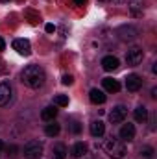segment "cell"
Returning <instances> with one entry per match:
<instances>
[{
  "label": "cell",
  "mask_w": 157,
  "mask_h": 159,
  "mask_svg": "<svg viewBox=\"0 0 157 159\" xmlns=\"http://www.w3.org/2000/svg\"><path fill=\"white\" fill-rule=\"evenodd\" d=\"M133 115H135V120L137 122H146V119H148V109L144 106H139Z\"/></svg>",
  "instance_id": "obj_20"
},
{
  "label": "cell",
  "mask_w": 157,
  "mask_h": 159,
  "mask_svg": "<svg viewBox=\"0 0 157 159\" xmlns=\"http://www.w3.org/2000/svg\"><path fill=\"white\" fill-rule=\"evenodd\" d=\"M59 129H61V126L57 124V122H50V124H46V128H44V133L48 135V137H56V135H59Z\"/></svg>",
  "instance_id": "obj_18"
},
{
  "label": "cell",
  "mask_w": 157,
  "mask_h": 159,
  "mask_svg": "<svg viewBox=\"0 0 157 159\" xmlns=\"http://www.w3.org/2000/svg\"><path fill=\"white\" fill-rule=\"evenodd\" d=\"M61 81H63V85H72V81H74V78H72L70 74H65Z\"/></svg>",
  "instance_id": "obj_24"
},
{
  "label": "cell",
  "mask_w": 157,
  "mask_h": 159,
  "mask_svg": "<svg viewBox=\"0 0 157 159\" xmlns=\"http://www.w3.org/2000/svg\"><path fill=\"white\" fill-rule=\"evenodd\" d=\"M43 150H44L43 143H39V141H30V143L24 146L22 154H24L26 159H39L41 156H43Z\"/></svg>",
  "instance_id": "obj_3"
},
{
  "label": "cell",
  "mask_w": 157,
  "mask_h": 159,
  "mask_svg": "<svg viewBox=\"0 0 157 159\" xmlns=\"http://www.w3.org/2000/svg\"><path fill=\"white\" fill-rule=\"evenodd\" d=\"M105 133V124L102 120H92L91 122V135L92 137H102Z\"/></svg>",
  "instance_id": "obj_13"
},
{
  "label": "cell",
  "mask_w": 157,
  "mask_h": 159,
  "mask_svg": "<svg viewBox=\"0 0 157 159\" xmlns=\"http://www.w3.org/2000/svg\"><path fill=\"white\" fill-rule=\"evenodd\" d=\"M102 2H111V0H102Z\"/></svg>",
  "instance_id": "obj_30"
},
{
  "label": "cell",
  "mask_w": 157,
  "mask_h": 159,
  "mask_svg": "<svg viewBox=\"0 0 157 159\" xmlns=\"http://www.w3.org/2000/svg\"><path fill=\"white\" fill-rule=\"evenodd\" d=\"M13 48L20 54V56H30L32 54V44L28 39H15L13 41Z\"/></svg>",
  "instance_id": "obj_9"
},
{
  "label": "cell",
  "mask_w": 157,
  "mask_h": 159,
  "mask_svg": "<svg viewBox=\"0 0 157 159\" xmlns=\"http://www.w3.org/2000/svg\"><path fill=\"white\" fill-rule=\"evenodd\" d=\"M11 96H13V89L7 81H2L0 83V107L7 106L11 102Z\"/></svg>",
  "instance_id": "obj_7"
},
{
  "label": "cell",
  "mask_w": 157,
  "mask_h": 159,
  "mask_svg": "<svg viewBox=\"0 0 157 159\" xmlns=\"http://www.w3.org/2000/svg\"><path fill=\"white\" fill-rule=\"evenodd\" d=\"M105 152L111 159H122L126 156V146H124V141L115 139V137H109L105 141Z\"/></svg>",
  "instance_id": "obj_2"
},
{
  "label": "cell",
  "mask_w": 157,
  "mask_h": 159,
  "mask_svg": "<svg viewBox=\"0 0 157 159\" xmlns=\"http://www.w3.org/2000/svg\"><path fill=\"white\" fill-rule=\"evenodd\" d=\"M44 30H46V34H54V32H56V26H54L52 22H48V24L44 26Z\"/></svg>",
  "instance_id": "obj_25"
},
{
  "label": "cell",
  "mask_w": 157,
  "mask_h": 159,
  "mask_svg": "<svg viewBox=\"0 0 157 159\" xmlns=\"http://www.w3.org/2000/svg\"><path fill=\"white\" fill-rule=\"evenodd\" d=\"M128 7H129L131 15L139 17V15H142V9H144V0H128Z\"/></svg>",
  "instance_id": "obj_12"
},
{
  "label": "cell",
  "mask_w": 157,
  "mask_h": 159,
  "mask_svg": "<svg viewBox=\"0 0 157 159\" xmlns=\"http://www.w3.org/2000/svg\"><path fill=\"white\" fill-rule=\"evenodd\" d=\"M2 150H4V143H2V139H0V154H2Z\"/></svg>",
  "instance_id": "obj_29"
},
{
  "label": "cell",
  "mask_w": 157,
  "mask_h": 159,
  "mask_svg": "<svg viewBox=\"0 0 157 159\" xmlns=\"http://www.w3.org/2000/svg\"><path fill=\"white\" fill-rule=\"evenodd\" d=\"M141 87H142V78H141L139 74H129V76L126 78V89H128L129 93H137Z\"/></svg>",
  "instance_id": "obj_8"
},
{
  "label": "cell",
  "mask_w": 157,
  "mask_h": 159,
  "mask_svg": "<svg viewBox=\"0 0 157 159\" xmlns=\"http://www.w3.org/2000/svg\"><path fill=\"white\" fill-rule=\"evenodd\" d=\"M117 35L122 41H135L139 37V30L135 26H120L117 30Z\"/></svg>",
  "instance_id": "obj_5"
},
{
  "label": "cell",
  "mask_w": 157,
  "mask_h": 159,
  "mask_svg": "<svg viewBox=\"0 0 157 159\" xmlns=\"http://www.w3.org/2000/svg\"><path fill=\"white\" fill-rule=\"evenodd\" d=\"M6 152H7V156L15 157V156H17V152H19V146H15V144H9V146L6 148Z\"/></svg>",
  "instance_id": "obj_23"
},
{
  "label": "cell",
  "mask_w": 157,
  "mask_h": 159,
  "mask_svg": "<svg viewBox=\"0 0 157 159\" xmlns=\"http://www.w3.org/2000/svg\"><path fill=\"white\" fill-rule=\"evenodd\" d=\"M141 157L142 159H154V148L152 146H144L141 150Z\"/></svg>",
  "instance_id": "obj_22"
},
{
  "label": "cell",
  "mask_w": 157,
  "mask_h": 159,
  "mask_svg": "<svg viewBox=\"0 0 157 159\" xmlns=\"http://www.w3.org/2000/svg\"><path fill=\"white\" fill-rule=\"evenodd\" d=\"M4 48H6V43H4V39H2V37H0V52H2V50H4Z\"/></svg>",
  "instance_id": "obj_27"
},
{
  "label": "cell",
  "mask_w": 157,
  "mask_h": 159,
  "mask_svg": "<svg viewBox=\"0 0 157 159\" xmlns=\"http://www.w3.org/2000/svg\"><path fill=\"white\" fill-rule=\"evenodd\" d=\"M120 139H122V141H128V143L133 141V139H135V126L129 124V122L124 124V126L120 128Z\"/></svg>",
  "instance_id": "obj_10"
},
{
  "label": "cell",
  "mask_w": 157,
  "mask_h": 159,
  "mask_svg": "<svg viewBox=\"0 0 157 159\" xmlns=\"http://www.w3.org/2000/svg\"><path fill=\"white\" fill-rule=\"evenodd\" d=\"M0 2H7V0H0Z\"/></svg>",
  "instance_id": "obj_31"
},
{
  "label": "cell",
  "mask_w": 157,
  "mask_h": 159,
  "mask_svg": "<svg viewBox=\"0 0 157 159\" xmlns=\"http://www.w3.org/2000/svg\"><path fill=\"white\" fill-rule=\"evenodd\" d=\"M89 98H91V102L92 104H104L105 100H107V96H105V93L104 91H100V89H92L91 93H89Z\"/></svg>",
  "instance_id": "obj_14"
},
{
  "label": "cell",
  "mask_w": 157,
  "mask_h": 159,
  "mask_svg": "<svg viewBox=\"0 0 157 159\" xmlns=\"http://www.w3.org/2000/svg\"><path fill=\"white\" fill-rule=\"evenodd\" d=\"M79 129H81V126H79L78 122H74V124H72V131H74V133H79Z\"/></svg>",
  "instance_id": "obj_26"
},
{
  "label": "cell",
  "mask_w": 157,
  "mask_h": 159,
  "mask_svg": "<svg viewBox=\"0 0 157 159\" xmlns=\"http://www.w3.org/2000/svg\"><path fill=\"white\" fill-rule=\"evenodd\" d=\"M142 57H144V52H142V48H139V46L128 50V54H126V61H128V65H131V67L141 65V63H142Z\"/></svg>",
  "instance_id": "obj_4"
},
{
  "label": "cell",
  "mask_w": 157,
  "mask_h": 159,
  "mask_svg": "<svg viewBox=\"0 0 157 159\" xmlns=\"http://www.w3.org/2000/svg\"><path fill=\"white\" fill-rule=\"evenodd\" d=\"M118 59L115 56H105L104 59H102V69L104 70H107V72H113V70H117L118 69Z\"/></svg>",
  "instance_id": "obj_11"
},
{
  "label": "cell",
  "mask_w": 157,
  "mask_h": 159,
  "mask_svg": "<svg viewBox=\"0 0 157 159\" xmlns=\"http://www.w3.org/2000/svg\"><path fill=\"white\" fill-rule=\"evenodd\" d=\"M85 154H87V144H85V143H76V144L72 146V150H70V156L76 157V159L83 157Z\"/></svg>",
  "instance_id": "obj_17"
},
{
  "label": "cell",
  "mask_w": 157,
  "mask_h": 159,
  "mask_svg": "<svg viewBox=\"0 0 157 159\" xmlns=\"http://www.w3.org/2000/svg\"><path fill=\"white\" fill-rule=\"evenodd\" d=\"M20 81L26 85V87H32V89H39L44 85L46 81V72L44 69L39 65H28L22 74H20Z\"/></svg>",
  "instance_id": "obj_1"
},
{
  "label": "cell",
  "mask_w": 157,
  "mask_h": 159,
  "mask_svg": "<svg viewBox=\"0 0 157 159\" xmlns=\"http://www.w3.org/2000/svg\"><path fill=\"white\" fill-rule=\"evenodd\" d=\"M102 85H104V89L107 93H118L120 91V83L113 78H104L102 80Z\"/></svg>",
  "instance_id": "obj_15"
},
{
  "label": "cell",
  "mask_w": 157,
  "mask_h": 159,
  "mask_svg": "<svg viewBox=\"0 0 157 159\" xmlns=\"http://www.w3.org/2000/svg\"><path fill=\"white\" fill-rule=\"evenodd\" d=\"M83 2H85V0H74V4H76V6H81Z\"/></svg>",
  "instance_id": "obj_28"
},
{
  "label": "cell",
  "mask_w": 157,
  "mask_h": 159,
  "mask_svg": "<svg viewBox=\"0 0 157 159\" xmlns=\"http://www.w3.org/2000/svg\"><path fill=\"white\" fill-rule=\"evenodd\" d=\"M54 104H56L57 107H65V106H69V96H65V94H57V96L54 98Z\"/></svg>",
  "instance_id": "obj_21"
},
{
  "label": "cell",
  "mask_w": 157,
  "mask_h": 159,
  "mask_svg": "<svg viewBox=\"0 0 157 159\" xmlns=\"http://www.w3.org/2000/svg\"><path fill=\"white\" fill-rule=\"evenodd\" d=\"M126 117H128V107H126V106H115L113 111L109 113L111 124H120V122H124Z\"/></svg>",
  "instance_id": "obj_6"
},
{
  "label": "cell",
  "mask_w": 157,
  "mask_h": 159,
  "mask_svg": "<svg viewBox=\"0 0 157 159\" xmlns=\"http://www.w3.org/2000/svg\"><path fill=\"white\" fill-rule=\"evenodd\" d=\"M56 117H57V107L56 106H48V107H44L41 111V119L46 120V122H52Z\"/></svg>",
  "instance_id": "obj_16"
},
{
  "label": "cell",
  "mask_w": 157,
  "mask_h": 159,
  "mask_svg": "<svg viewBox=\"0 0 157 159\" xmlns=\"http://www.w3.org/2000/svg\"><path fill=\"white\" fill-rule=\"evenodd\" d=\"M52 157L54 159H65L67 157V148H65V144H56V146L52 148Z\"/></svg>",
  "instance_id": "obj_19"
}]
</instances>
